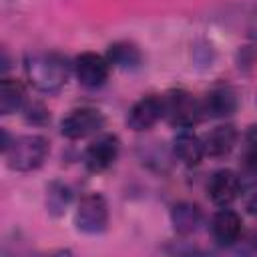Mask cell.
<instances>
[{
  "mask_svg": "<svg viewBox=\"0 0 257 257\" xmlns=\"http://www.w3.org/2000/svg\"><path fill=\"white\" fill-rule=\"evenodd\" d=\"M24 72L36 90L56 92L66 84L70 66L66 58L56 52H32L24 58Z\"/></svg>",
  "mask_w": 257,
  "mask_h": 257,
  "instance_id": "1",
  "label": "cell"
},
{
  "mask_svg": "<svg viewBox=\"0 0 257 257\" xmlns=\"http://www.w3.org/2000/svg\"><path fill=\"white\" fill-rule=\"evenodd\" d=\"M50 153V143L42 135H22L12 139L10 147L4 151L8 169L18 173H30L44 165Z\"/></svg>",
  "mask_w": 257,
  "mask_h": 257,
  "instance_id": "2",
  "label": "cell"
},
{
  "mask_svg": "<svg viewBox=\"0 0 257 257\" xmlns=\"http://www.w3.org/2000/svg\"><path fill=\"white\" fill-rule=\"evenodd\" d=\"M201 102L187 90H171L165 94V118L177 128H193L203 118Z\"/></svg>",
  "mask_w": 257,
  "mask_h": 257,
  "instance_id": "3",
  "label": "cell"
},
{
  "mask_svg": "<svg viewBox=\"0 0 257 257\" xmlns=\"http://www.w3.org/2000/svg\"><path fill=\"white\" fill-rule=\"evenodd\" d=\"M74 225L86 235H98L108 225V205L102 195L88 193L78 201L74 213Z\"/></svg>",
  "mask_w": 257,
  "mask_h": 257,
  "instance_id": "4",
  "label": "cell"
},
{
  "mask_svg": "<svg viewBox=\"0 0 257 257\" xmlns=\"http://www.w3.org/2000/svg\"><path fill=\"white\" fill-rule=\"evenodd\" d=\"M104 124V116L98 108L92 106H80L70 110L62 122H60V133L62 137L70 139V141H78V139H86L94 133H98Z\"/></svg>",
  "mask_w": 257,
  "mask_h": 257,
  "instance_id": "5",
  "label": "cell"
},
{
  "mask_svg": "<svg viewBox=\"0 0 257 257\" xmlns=\"http://www.w3.org/2000/svg\"><path fill=\"white\" fill-rule=\"evenodd\" d=\"M161 118H165V96L147 94L131 106L126 114V124L128 128L141 133V131H149L151 126H155Z\"/></svg>",
  "mask_w": 257,
  "mask_h": 257,
  "instance_id": "6",
  "label": "cell"
},
{
  "mask_svg": "<svg viewBox=\"0 0 257 257\" xmlns=\"http://www.w3.org/2000/svg\"><path fill=\"white\" fill-rule=\"evenodd\" d=\"M110 62L106 56H100L96 52H82L74 60V74L80 84L88 88L102 86L108 78Z\"/></svg>",
  "mask_w": 257,
  "mask_h": 257,
  "instance_id": "7",
  "label": "cell"
},
{
  "mask_svg": "<svg viewBox=\"0 0 257 257\" xmlns=\"http://www.w3.org/2000/svg\"><path fill=\"white\" fill-rule=\"evenodd\" d=\"M120 141L116 135H102L92 141L84 153V165L90 173H102L118 159Z\"/></svg>",
  "mask_w": 257,
  "mask_h": 257,
  "instance_id": "8",
  "label": "cell"
},
{
  "mask_svg": "<svg viewBox=\"0 0 257 257\" xmlns=\"http://www.w3.org/2000/svg\"><path fill=\"white\" fill-rule=\"evenodd\" d=\"M207 193L211 201L219 207H229L239 195H241V181L239 175L231 169H219L211 175Z\"/></svg>",
  "mask_w": 257,
  "mask_h": 257,
  "instance_id": "9",
  "label": "cell"
},
{
  "mask_svg": "<svg viewBox=\"0 0 257 257\" xmlns=\"http://www.w3.org/2000/svg\"><path fill=\"white\" fill-rule=\"evenodd\" d=\"M241 233H243V221H241L239 213H235L233 209L221 207L213 215V219H211V235L219 245H223V247L235 245L239 241Z\"/></svg>",
  "mask_w": 257,
  "mask_h": 257,
  "instance_id": "10",
  "label": "cell"
},
{
  "mask_svg": "<svg viewBox=\"0 0 257 257\" xmlns=\"http://www.w3.org/2000/svg\"><path fill=\"white\" fill-rule=\"evenodd\" d=\"M203 114L211 118H225L237 110V94L229 86H215L201 100Z\"/></svg>",
  "mask_w": 257,
  "mask_h": 257,
  "instance_id": "11",
  "label": "cell"
},
{
  "mask_svg": "<svg viewBox=\"0 0 257 257\" xmlns=\"http://www.w3.org/2000/svg\"><path fill=\"white\" fill-rule=\"evenodd\" d=\"M173 153L183 165L197 167L205 157L203 139L197 137L191 128H179V133L173 139Z\"/></svg>",
  "mask_w": 257,
  "mask_h": 257,
  "instance_id": "12",
  "label": "cell"
},
{
  "mask_svg": "<svg viewBox=\"0 0 257 257\" xmlns=\"http://www.w3.org/2000/svg\"><path fill=\"white\" fill-rule=\"evenodd\" d=\"M201 139L207 157H225L237 145V131L231 124H219Z\"/></svg>",
  "mask_w": 257,
  "mask_h": 257,
  "instance_id": "13",
  "label": "cell"
},
{
  "mask_svg": "<svg viewBox=\"0 0 257 257\" xmlns=\"http://www.w3.org/2000/svg\"><path fill=\"white\" fill-rule=\"evenodd\" d=\"M201 219H203L201 209L195 203L181 201L171 209V223H173V227H175V231L179 235L195 233L199 229V225H201Z\"/></svg>",
  "mask_w": 257,
  "mask_h": 257,
  "instance_id": "14",
  "label": "cell"
},
{
  "mask_svg": "<svg viewBox=\"0 0 257 257\" xmlns=\"http://www.w3.org/2000/svg\"><path fill=\"white\" fill-rule=\"evenodd\" d=\"M26 102V90L20 80L4 76L0 82V114L8 116L20 110Z\"/></svg>",
  "mask_w": 257,
  "mask_h": 257,
  "instance_id": "15",
  "label": "cell"
},
{
  "mask_svg": "<svg viewBox=\"0 0 257 257\" xmlns=\"http://www.w3.org/2000/svg\"><path fill=\"white\" fill-rule=\"evenodd\" d=\"M106 58L112 66L122 68V70H135V68H139V64L143 60L141 50L133 42H114V44H110L108 52H106Z\"/></svg>",
  "mask_w": 257,
  "mask_h": 257,
  "instance_id": "16",
  "label": "cell"
},
{
  "mask_svg": "<svg viewBox=\"0 0 257 257\" xmlns=\"http://www.w3.org/2000/svg\"><path fill=\"white\" fill-rule=\"evenodd\" d=\"M72 195H70V189L62 183H52L46 191V207H48V213L52 215H62L70 203Z\"/></svg>",
  "mask_w": 257,
  "mask_h": 257,
  "instance_id": "17",
  "label": "cell"
},
{
  "mask_svg": "<svg viewBox=\"0 0 257 257\" xmlns=\"http://www.w3.org/2000/svg\"><path fill=\"white\" fill-rule=\"evenodd\" d=\"M26 118H28L32 124H42V122L48 120V110H46L42 104L34 102V104H30V106L26 108Z\"/></svg>",
  "mask_w": 257,
  "mask_h": 257,
  "instance_id": "18",
  "label": "cell"
},
{
  "mask_svg": "<svg viewBox=\"0 0 257 257\" xmlns=\"http://www.w3.org/2000/svg\"><path fill=\"white\" fill-rule=\"evenodd\" d=\"M243 205H245V209L251 215L257 217V183H253V185H249L245 189V193H243Z\"/></svg>",
  "mask_w": 257,
  "mask_h": 257,
  "instance_id": "19",
  "label": "cell"
},
{
  "mask_svg": "<svg viewBox=\"0 0 257 257\" xmlns=\"http://www.w3.org/2000/svg\"><path fill=\"white\" fill-rule=\"evenodd\" d=\"M245 167L249 171H257V141H251L247 151H245Z\"/></svg>",
  "mask_w": 257,
  "mask_h": 257,
  "instance_id": "20",
  "label": "cell"
}]
</instances>
